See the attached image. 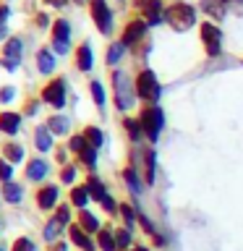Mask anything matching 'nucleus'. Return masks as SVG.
Returning a JSON list of instances; mask_svg holds the SVG:
<instances>
[{
  "label": "nucleus",
  "instance_id": "nucleus-39",
  "mask_svg": "<svg viewBox=\"0 0 243 251\" xmlns=\"http://www.w3.org/2000/svg\"><path fill=\"white\" fill-rule=\"evenodd\" d=\"M58 223H60V225L68 223V207H60V209H58Z\"/></svg>",
  "mask_w": 243,
  "mask_h": 251
},
{
  "label": "nucleus",
  "instance_id": "nucleus-46",
  "mask_svg": "<svg viewBox=\"0 0 243 251\" xmlns=\"http://www.w3.org/2000/svg\"><path fill=\"white\" fill-rule=\"evenodd\" d=\"M133 251H146V249H141V246H139V249H133Z\"/></svg>",
  "mask_w": 243,
  "mask_h": 251
},
{
  "label": "nucleus",
  "instance_id": "nucleus-2",
  "mask_svg": "<svg viewBox=\"0 0 243 251\" xmlns=\"http://www.w3.org/2000/svg\"><path fill=\"white\" fill-rule=\"evenodd\" d=\"M141 128H144V133L154 141L162 131V110L160 107H149L146 113L141 115Z\"/></svg>",
  "mask_w": 243,
  "mask_h": 251
},
{
  "label": "nucleus",
  "instance_id": "nucleus-21",
  "mask_svg": "<svg viewBox=\"0 0 243 251\" xmlns=\"http://www.w3.org/2000/svg\"><path fill=\"white\" fill-rule=\"evenodd\" d=\"M99 246L105 251H113L115 249V235L110 230H99Z\"/></svg>",
  "mask_w": 243,
  "mask_h": 251
},
{
  "label": "nucleus",
  "instance_id": "nucleus-17",
  "mask_svg": "<svg viewBox=\"0 0 243 251\" xmlns=\"http://www.w3.org/2000/svg\"><path fill=\"white\" fill-rule=\"evenodd\" d=\"M86 191H89V194H92L97 201H105V199H107V194H105V186H102L99 180H92V178H89V186H86Z\"/></svg>",
  "mask_w": 243,
  "mask_h": 251
},
{
  "label": "nucleus",
  "instance_id": "nucleus-26",
  "mask_svg": "<svg viewBox=\"0 0 243 251\" xmlns=\"http://www.w3.org/2000/svg\"><path fill=\"white\" fill-rule=\"evenodd\" d=\"M86 139H89V144L99 147L102 144V131L99 128H86Z\"/></svg>",
  "mask_w": 243,
  "mask_h": 251
},
{
  "label": "nucleus",
  "instance_id": "nucleus-12",
  "mask_svg": "<svg viewBox=\"0 0 243 251\" xmlns=\"http://www.w3.org/2000/svg\"><path fill=\"white\" fill-rule=\"evenodd\" d=\"M55 199H58V188H55V186H47V188L39 191V207H45V209L52 207Z\"/></svg>",
  "mask_w": 243,
  "mask_h": 251
},
{
  "label": "nucleus",
  "instance_id": "nucleus-22",
  "mask_svg": "<svg viewBox=\"0 0 243 251\" xmlns=\"http://www.w3.org/2000/svg\"><path fill=\"white\" fill-rule=\"evenodd\" d=\"M123 50H125V45H123V42H118V45H113V47H110V50H107V63H110V66L121 60Z\"/></svg>",
  "mask_w": 243,
  "mask_h": 251
},
{
  "label": "nucleus",
  "instance_id": "nucleus-23",
  "mask_svg": "<svg viewBox=\"0 0 243 251\" xmlns=\"http://www.w3.org/2000/svg\"><path fill=\"white\" fill-rule=\"evenodd\" d=\"M50 131H55V133H66L68 131V123H66V118H50V126H47Z\"/></svg>",
  "mask_w": 243,
  "mask_h": 251
},
{
  "label": "nucleus",
  "instance_id": "nucleus-41",
  "mask_svg": "<svg viewBox=\"0 0 243 251\" xmlns=\"http://www.w3.org/2000/svg\"><path fill=\"white\" fill-rule=\"evenodd\" d=\"M102 207H105L107 212H115V201H113V199H110V196H107V199L102 201Z\"/></svg>",
  "mask_w": 243,
  "mask_h": 251
},
{
  "label": "nucleus",
  "instance_id": "nucleus-14",
  "mask_svg": "<svg viewBox=\"0 0 243 251\" xmlns=\"http://www.w3.org/2000/svg\"><path fill=\"white\" fill-rule=\"evenodd\" d=\"M71 238H73V241L78 243V246L84 249V251H89V249H94V243H92V238H86V235H84L81 230H78L76 225H71Z\"/></svg>",
  "mask_w": 243,
  "mask_h": 251
},
{
  "label": "nucleus",
  "instance_id": "nucleus-31",
  "mask_svg": "<svg viewBox=\"0 0 243 251\" xmlns=\"http://www.w3.org/2000/svg\"><path fill=\"white\" fill-rule=\"evenodd\" d=\"M13 251H34V243H31V241H26V238H21V241H16Z\"/></svg>",
  "mask_w": 243,
  "mask_h": 251
},
{
  "label": "nucleus",
  "instance_id": "nucleus-11",
  "mask_svg": "<svg viewBox=\"0 0 243 251\" xmlns=\"http://www.w3.org/2000/svg\"><path fill=\"white\" fill-rule=\"evenodd\" d=\"M0 131H5V133H16V131H19V115H16V113H5L3 118H0Z\"/></svg>",
  "mask_w": 243,
  "mask_h": 251
},
{
  "label": "nucleus",
  "instance_id": "nucleus-37",
  "mask_svg": "<svg viewBox=\"0 0 243 251\" xmlns=\"http://www.w3.org/2000/svg\"><path fill=\"white\" fill-rule=\"evenodd\" d=\"M125 128L131 131V136H133V139H139V133H141V131H139V123H133V121H125Z\"/></svg>",
  "mask_w": 243,
  "mask_h": 251
},
{
  "label": "nucleus",
  "instance_id": "nucleus-8",
  "mask_svg": "<svg viewBox=\"0 0 243 251\" xmlns=\"http://www.w3.org/2000/svg\"><path fill=\"white\" fill-rule=\"evenodd\" d=\"M21 60V39H8L5 45V52H3V63L8 71H13L16 66H19Z\"/></svg>",
  "mask_w": 243,
  "mask_h": 251
},
{
  "label": "nucleus",
  "instance_id": "nucleus-25",
  "mask_svg": "<svg viewBox=\"0 0 243 251\" xmlns=\"http://www.w3.org/2000/svg\"><path fill=\"white\" fill-rule=\"evenodd\" d=\"M81 160L89 165V168H94V162H97V152H94L92 147H84V149H81Z\"/></svg>",
  "mask_w": 243,
  "mask_h": 251
},
{
  "label": "nucleus",
  "instance_id": "nucleus-43",
  "mask_svg": "<svg viewBox=\"0 0 243 251\" xmlns=\"http://www.w3.org/2000/svg\"><path fill=\"white\" fill-rule=\"evenodd\" d=\"M55 50H58V52H66V50H68V42H55Z\"/></svg>",
  "mask_w": 243,
  "mask_h": 251
},
{
  "label": "nucleus",
  "instance_id": "nucleus-20",
  "mask_svg": "<svg viewBox=\"0 0 243 251\" xmlns=\"http://www.w3.org/2000/svg\"><path fill=\"white\" fill-rule=\"evenodd\" d=\"M3 194H5L8 201H21V186L19 183H5Z\"/></svg>",
  "mask_w": 243,
  "mask_h": 251
},
{
  "label": "nucleus",
  "instance_id": "nucleus-15",
  "mask_svg": "<svg viewBox=\"0 0 243 251\" xmlns=\"http://www.w3.org/2000/svg\"><path fill=\"white\" fill-rule=\"evenodd\" d=\"M78 68H81V71H89L92 68V50H89V45L78 47Z\"/></svg>",
  "mask_w": 243,
  "mask_h": 251
},
{
  "label": "nucleus",
  "instance_id": "nucleus-9",
  "mask_svg": "<svg viewBox=\"0 0 243 251\" xmlns=\"http://www.w3.org/2000/svg\"><path fill=\"white\" fill-rule=\"evenodd\" d=\"M144 31H146V24H144V21H133V24H128V29H125V37H123V45L139 42V39L144 37Z\"/></svg>",
  "mask_w": 243,
  "mask_h": 251
},
{
  "label": "nucleus",
  "instance_id": "nucleus-16",
  "mask_svg": "<svg viewBox=\"0 0 243 251\" xmlns=\"http://www.w3.org/2000/svg\"><path fill=\"white\" fill-rule=\"evenodd\" d=\"M68 31H71L68 21H55V26H52L55 42H66V39H68Z\"/></svg>",
  "mask_w": 243,
  "mask_h": 251
},
{
  "label": "nucleus",
  "instance_id": "nucleus-30",
  "mask_svg": "<svg viewBox=\"0 0 243 251\" xmlns=\"http://www.w3.org/2000/svg\"><path fill=\"white\" fill-rule=\"evenodd\" d=\"M125 180H128V186L133 188V191H141V186H139V178H136V173H133V170H125Z\"/></svg>",
  "mask_w": 243,
  "mask_h": 251
},
{
  "label": "nucleus",
  "instance_id": "nucleus-47",
  "mask_svg": "<svg viewBox=\"0 0 243 251\" xmlns=\"http://www.w3.org/2000/svg\"><path fill=\"white\" fill-rule=\"evenodd\" d=\"M0 251H3V249H0Z\"/></svg>",
  "mask_w": 243,
  "mask_h": 251
},
{
  "label": "nucleus",
  "instance_id": "nucleus-4",
  "mask_svg": "<svg viewBox=\"0 0 243 251\" xmlns=\"http://www.w3.org/2000/svg\"><path fill=\"white\" fill-rule=\"evenodd\" d=\"M115 89H118V107L128 110L131 100H133V92H128V76L125 74H115Z\"/></svg>",
  "mask_w": 243,
  "mask_h": 251
},
{
  "label": "nucleus",
  "instance_id": "nucleus-19",
  "mask_svg": "<svg viewBox=\"0 0 243 251\" xmlns=\"http://www.w3.org/2000/svg\"><path fill=\"white\" fill-rule=\"evenodd\" d=\"M50 128L47 126H42V128H37V147L39 149H50Z\"/></svg>",
  "mask_w": 243,
  "mask_h": 251
},
{
  "label": "nucleus",
  "instance_id": "nucleus-24",
  "mask_svg": "<svg viewBox=\"0 0 243 251\" xmlns=\"http://www.w3.org/2000/svg\"><path fill=\"white\" fill-rule=\"evenodd\" d=\"M81 223L86 230H99V223H97V217L89 215V212H81Z\"/></svg>",
  "mask_w": 243,
  "mask_h": 251
},
{
  "label": "nucleus",
  "instance_id": "nucleus-1",
  "mask_svg": "<svg viewBox=\"0 0 243 251\" xmlns=\"http://www.w3.org/2000/svg\"><path fill=\"white\" fill-rule=\"evenodd\" d=\"M168 19H170V24L175 29H188L196 21V11H194L191 5H186V3H175L168 11Z\"/></svg>",
  "mask_w": 243,
  "mask_h": 251
},
{
  "label": "nucleus",
  "instance_id": "nucleus-10",
  "mask_svg": "<svg viewBox=\"0 0 243 251\" xmlns=\"http://www.w3.org/2000/svg\"><path fill=\"white\" fill-rule=\"evenodd\" d=\"M139 5L146 11V16H149V24H157V21H160V11H162L160 0H141Z\"/></svg>",
  "mask_w": 243,
  "mask_h": 251
},
{
  "label": "nucleus",
  "instance_id": "nucleus-34",
  "mask_svg": "<svg viewBox=\"0 0 243 251\" xmlns=\"http://www.w3.org/2000/svg\"><path fill=\"white\" fill-rule=\"evenodd\" d=\"M11 173H13V168H11V165H8V162H3V165H0V178H3L5 183H8V180H11Z\"/></svg>",
  "mask_w": 243,
  "mask_h": 251
},
{
  "label": "nucleus",
  "instance_id": "nucleus-5",
  "mask_svg": "<svg viewBox=\"0 0 243 251\" xmlns=\"http://www.w3.org/2000/svg\"><path fill=\"white\" fill-rule=\"evenodd\" d=\"M201 37H204V45H207V52L217 55L219 52V29L215 24H201Z\"/></svg>",
  "mask_w": 243,
  "mask_h": 251
},
{
  "label": "nucleus",
  "instance_id": "nucleus-3",
  "mask_svg": "<svg viewBox=\"0 0 243 251\" xmlns=\"http://www.w3.org/2000/svg\"><path fill=\"white\" fill-rule=\"evenodd\" d=\"M136 94L144 97V100H157L160 97V84H157L152 71H144V74L136 78Z\"/></svg>",
  "mask_w": 243,
  "mask_h": 251
},
{
  "label": "nucleus",
  "instance_id": "nucleus-29",
  "mask_svg": "<svg viewBox=\"0 0 243 251\" xmlns=\"http://www.w3.org/2000/svg\"><path fill=\"white\" fill-rule=\"evenodd\" d=\"M92 92H94V102L102 107V105H105V92H102V86L97 81H92Z\"/></svg>",
  "mask_w": 243,
  "mask_h": 251
},
{
  "label": "nucleus",
  "instance_id": "nucleus-42",
  "mask_svg": "<svg viewBox=\"0 0 243 251\" xmlns=\"http://www.w3.org/2000/svg\"><path fill=\"white\" fill-rule=\"evenodd\" d=\"M11 97H13V89H3V92H0V100H3V102H8Z\"/></svg>",
  "mask_w": 243,
  "mask_h": 251
},
{
  "label": "nucleus",
  "instance_id": "nucleus-38",
  "mask_svg": "<svg viewBox=\"0 0 243 251\" xmlns=\"http://www.w3.org/2000/svg\"><path fill=\"white\" fill-rule=\"evenodd\" d=\"M84 147H86V144H84V139H81V136H73V139H71V149H76V152H81Z\"/></svg>",
  "mask_w": 243,
  "mask_h": 251
},
{
  "label": "nucleus",
  "instance_id": "nucleus-36",
  "mask_svg": "<svg viewBox=\"0 0 243 251\" xmlns=\"http://www.w3.org/2000/svg\"><path fill=\"white\" fill-rule=\"evenodd\" d=\"M123 217H125V227H133V220H136V217H133L131 207H123Z\"/></svg>",
  "mask_w": 243,
  "mask_h": 251
},
{
  "label": "nucleus",
  "instance_id": "nucleus-28",
  "mask_svg": "<svg viewBox=\"0 0 243 251\" xmlns=\"http://www.w3.org/2000/svg\"><path fill=\"white\" fill-rule=\"evenodd\" d=\"M5 157H8L11 162H19V160H21V147H16V144L5 147Z\"/></svg>",
  "mask_w": 243,
  "mask_h": 251
},
{
  "label": "nucleus",
  "instance_id": "nucleus-45",
  "mask_svg": "<svg viewBox=\"0 0 243 251\" xmlns=\"http://www.w3.org/2000/svg\"><path fill=\"white\" fill-rule=\"evenodd\" d=\"M3 34H5V29H3V26H0V37H3Z\"/></svg>",
  "mask_w": 243,
  "mask_h": 251
},
{
  "label": "nucleus",
  "instance_id": "nucleus-40",
  "mask_svg": "<svg viewBox=\"0 0 243 251\" xmlns=\"http://www.w3.org/2000/svg\"><path fill=\"white\" fill-rule=\"evenodd\" d=\"M73 176H76L73 168H66V170H63V183H71V180H73Z\"/></svg>",
  "mask_w": 243,
  "mask_h": 251
},
{
  "label": "nucleus",
  "instance_id": "nucleus-32",
  "mask_svg": "<svg viewBox=\"0 0 243 251\" xmlns=\"http://www.w3.org/2000/svg\"><path fill=\"white\" fill-rule=\"evenodd\" d=\"M204 8H207V11H212V13H222V5H219V0H204Z\"/></svg>",
  "mask_w": 243,
  "mask_h": 251
},
{
  "label": "nucleus",
  "instance_id": "nucleus-44",
  "mask_svg": "<svg viewBox=\"0 0 243 251\" xmlns=\"http://www.w3.org/2000/svg\"><path fill=\"white\" fill-rule=\"evenodd\" d=\"M5 16H8V8H5V5H0V21H3Z\"/></svg>",
  "mask_w": 243,
  "mask_h": 251
},
{
  "label": "nucleus",
  "instance_id": "nucleus-6",
  "mask_svg": "<svg viewBox=\"0 0 243 251\" xmlns=\"http://www.w3.org/2000/svg\"><path fill=\"white\" fill-rule=\"evenodd\" d=\"M92 16L97 21L99 31H110V8L105 0H92Z\"/></svg>",
  "mask_w": 243,
  "mask_h": 251
},
{
  "label": "nucleus",
  "instance_id": "nucleus-27",
  "mask_svg": "<svg viewBox=\"0 0 243 251\" xmlns=\"http://www.w3.org/2000/svg\"><path fill=\"white\" fill-rule=\"evenodd\" d=\"M86 194H89L86 188H73V194H71V196H73L76 207H84V204H86Z\"/></svg>",
  "mask_w": 243,
  "mask_h": 251
},
{
  "label": "nucleus",
  "instance_id": "nucleus-33",
  "mask_svg": "<svg viewBox=\"0 0 243 251\" xmlns=\"http://www.w3.org/2000/svg\"><path fill=\"white\" fill-rule=\"evenodd\" d=\"M115 241H118V246H128V243H131V238H128V233H125V230H118Z\"/></svg>",
  "mask_w": 243,
  "mask_h": 251
},
{
  "label": "nucleus",
  "instance_id": "nucleus-18",
  "mask_svg": "<svg viewBox=\"0 0 243 251\" xmlns=\"http://www.w3.org/2000/svg\"><path fill=\"white\" fill-rule=\"evenodd\" d=\"M52 68H55V60H52L50 50H42L39 52V71H42V74H50Z\"/></svg>",
  "mask_w": 243,
  "mask_h": 251
},
{
  "label": "nucleus",
  "instance_id": "nucleus-7",
  "mask_svg": "<svg viewBox=\"0 0 243 251\" xmlns=\"http://www.w3.org/2000/svg\"><path fill=\"white\" fill-rule=\"evenodd\" d=\"M45 100L50 102V105H55V107L66 105V81H52L45 89Z\"/></svg>",
  "mask_w": 243,
  "mask_h": 251
},
{
  "label": "nucleus",
  "instance_id": "nucleus-35",
  "mask_svg": "<svg viewBox=\"0 0 243 251\" xmlns=\"http://www.w3.org/2000/svg\"><path fill=\"white\" fill-rule=\"evenodd\" d=\"M58 227H60V223H50V227H45V238L47 241L55 238V235H58Z\"/></svg>",
  "mask_w": 243,
  "mask_h": 251
},
{
  "label": "nucleus",
  "instance_id": "nucleus-13",
  "mask_svg": "<svg viewBox=\"0 0 243 251\" xmlns=\"http://www.w3.org/2000/svg\"><path fill=\"white\" fill-rule=\"evenodd\" d=\"M45 173H47V165L42 160H34V162H29V168H26V176L31 180H39V178H45Z\"/></svg>",
  "mask_w": 243,
  "mask_h": 251
}]
</instances>
